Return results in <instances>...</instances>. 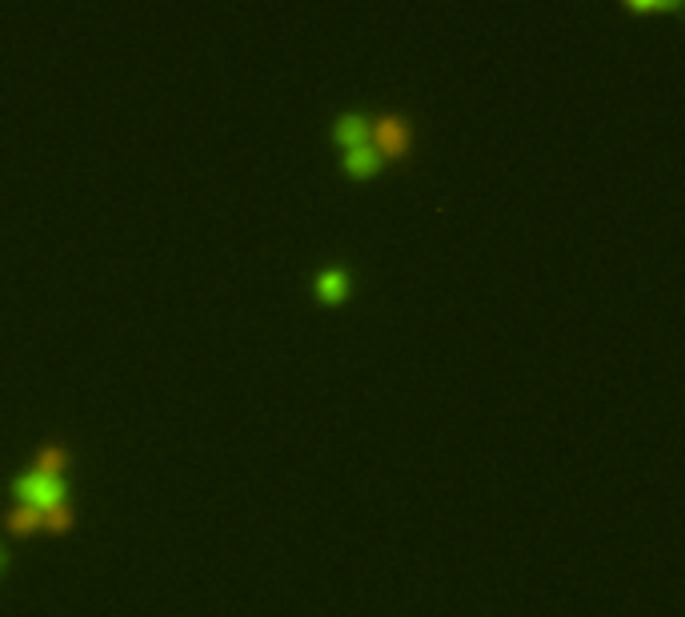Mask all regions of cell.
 I'll return each instance as SVG.
<instances>
[{"mask_svg": "<svg viewBox=\"0 0 685 617\" xmlns=\"http://www.w3.org/2000/svg\"><path fill=\"white\" fill-rule=\"evenodd\" d=\"M80 462L77 441L48 433L36 441L33 462L4 481L0 533L4 541H29L36 533L73 538L80 529V501L73 489V469Z\"/></svg>", "mask_w": 685, "mask_h": 617, "instance_id": "obj_1", "label": "cell"}, {"mask_svg": "<svg viewBox=\"0 0 685 617\" xmlns=\"http://www.w3.org/2000/svg\"><path fill=\"white\" fill-rule=\"evenodd\" d=\"M9 570H12V545L4 538H0V577H4Z\"/></svg>", "mask_w": 685, "mask_h": 617, "instance_id": "obj_5", "label": "cell"}, {"mask_svg": "<svg viewBox=\"0 0 685 617\" xmlns=\"http://www.w3.org/2000/svg\"><path fill=\"white\" fill-rule=\"evenodd\" d=\"M357 293V273L345 261H325L309 273V297L320 308H345Z\"/></svg>", "mask_w": 685, "mask_h": 617, "instance_id": "obj_3", "label": "cell"}, {"mask_svg": "<svg viewBox=\"0 0 685 617\" xmlns=\"http://www.w3.org/2000/svg\"><path fill=\"white\" fill-rule=\"evenodd\" d=\"M369 141H373L377 156L385 161V169L410 173L421 149L417 112L405 109V105H377V109H369Z\"/></svg>", "mask_w": 685, "mask_h": 617, "instance_id": "obj_2", "label": "cell"}, {"mask_svg": "<svg viewBox=\"0 0 685 617\" xmlns=\"http://www.w3.org/2000/svg\"><path fill=\"white\" fill-rule=\"evenodd\" d=\"M621 12H677V0H621Z\"/></svg>", "mask_w": 685, "mask_h": 617, "instance_id": "obj_4", "label": "cell"}]
</instances>
